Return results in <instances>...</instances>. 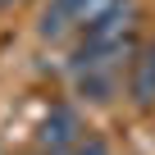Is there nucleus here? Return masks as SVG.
Returning a JSON list of instances; mask_svg holds the SVG:
<instances>
[{"label":"nucleus","instance_id":"obj_1","mask_svg":"<svg viewBox=\"0 0 155 155\" xmlns=\"http://www.w3.org/2000/svg\"><path fill=\"white\" fill-rule=\"evenodd\" d=\"M41 150L50 155H68L78 141H82V119H78L73 105H50V114L41 119V132H37Z\"/></svg>","mask_w":155,"mask_h":155},{"label":"nucleus","instance_id":"obj_5","mask_svg":"<svg viewBox=\"0 0 155 155\" xmlns=\"http://www.w3.org/2000/svg\"><path fill=\"white\" fill-rule=\"evenodd\" d=\"M0 5H14V0H0Z\"/></svg>","mask_w":155,"mask_h":155},{"label":"nucleus","instance_id":"obj_4","mask_svg":"<svg viewBox=\"0 0 155 155\" xmlns=\"http://www.w3.org/2000/svg\"><path fill=\"white\" fill-rule=\"evenodd\" d=\"M68 155H110V146H105L101 137H82V141H78Z\"/></svg>","mask_w":155,"mask_h":155},{"label":"nucleus","instance_id":"obj_3","mask_svg":"<svg viewBox=\"0 0 155 155\" xmlns=\"http://www.w3.org/2000/svg\"><path fill=\"white\" fill-rule=\"evenodd\" d=\"M78 5H82V0H50V5L41 9V23H37V32L41 37H64L68 28H78Z\"/></svg>","mask_w":155,"mask_h":155},{"label":"nucleus","instance_id":"obj_2","mask_svg":"<svg viewBox=\"0 0 155 155\" xmlns=\"http://www.w3.org/2000/svg\"><path fill=\"white\" fill-rule=\"evenodd\" d=\"M128 96L141 105V110H150L155 105V41L132 59V78H128Z\"/></svg>","mask_w":155,"mask_h":155}]
</instances>
